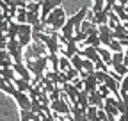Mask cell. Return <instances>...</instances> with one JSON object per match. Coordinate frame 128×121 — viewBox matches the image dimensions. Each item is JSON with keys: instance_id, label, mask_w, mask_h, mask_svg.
<instances>
[{"instance_id": "6da1fadb", "label": "cell", "mask_w": 128, "mask_h": 121, "mask_svg": "<svg viewBox=\"0 0 128 121\" xmlns=\"http://www.w3.org/2000/svg\"><path fill=\"white\" fill-rule=\"evenodd\" d=\"M66 20H68V18H66L64 9H62V7H57V9H54V11L43 20V23H44L46 27H50V32H57V30H60V28L64 27Z\"/></svg>"}, {"instance_id": "7a4b0ae2", "label": "cell", "mask_w": 128, "mask_h": 121, "mask_svg": "<svg viewBox=\"0 0 128 121\" xmlns=\"http://www.w3.org/2000/svg\"><path fill=\"white\" fill-rule=\"evenodd\" d=\"M50 109H52L54 114H57V118L59 116H66L68 121L71 119V105H68V102L64 98H59V100L52 102L50 103Z\"/></svg>"}, {"instance_id": "3957f363", "label": "cell", "mask_w": 128, "mask_h": 121, "mask_svg": "<svg viewBox=\"0 0 128 121\" xmlns=\"http://www.w3.org/2000/svg\"><path fill=\"white\" fill-rule=\"evenodd\" d=\"M87 11H89V9H87V6H84L82 9H78L71 18H68V20H66V23H68L70 27H73V28H75V32H78V30H80V25L86 22Z\"/></svg>"}, {"instance_id": "277c9868", "label": "cell", "mask_w": 128, "mask_h": 121, "mask_svg": "<svg viewBox=\"0 0 128 121\" xmlns=\"http://www.w3.org/2000/svg\"><path fill=\"white\" fill-rule=\"evenodd\" d=\"M11 55V59H14V62H23V48L20 46L18 39H9L7 41V48H6Z\"/></svg>"}, {"instance_id": "5b68a950", "label": "cell", "mask_w": 128, "mask_h": 121, "mask_svg": "<svg viewBox=\"0 0 128 121\" xmlns=\"http://www.w3.org/2000/svg\"><path fill=\"white\" fill-rule=\"evenodd\" d=\"M18 43H20V46L25 50L28 44H30V41H32V27L30 25H27V23H23V25H20V28H18Z\"/></svg>"}, {"instance_id": "8992f818", "label": "cell", "mask_w": 128, "mask_h": 121, "mask_svg": "<svg viewBox=\"0 0 128 121\" xmlns=\"http://www.w3.org/2000/svg\"><path fill=\"white\" fill-rule=\"evenodd\" d=\"M98 38H100V44L107 48L114 39V32H112V28L108 25H102V27H98Z\"/></svg>"}, {"instance_id": "52a82bcc", "label": "cell", "mask_w": 128, "mask_h": 121, "mask_svg": "<svg viewBox=\"0 0 128 121\" xmlns=\"http://www.w3.org/2000/svg\"><path fill=\"white\" fill-rule=\"evenodd\" d=\"M103 110L107 114V118H118L119 110H118V100L114 96H108L103 100Z\"/></svg>"}, {"instance_id": "ba28073f", "label": "cell", "mask_w": 128, "mask_h": 121, "mask_svg": "<svg viewBox=\"0 0 128 121\" xmlns=\"http://www.w3.org/2000/svg\"><path fill=\"white\" fill-rule=\"evenodd\" d=\"M60 4H62V0H43V2H41V22H43L54 9L60 7Z\"/></svg>"}, {"instance_id": "9c48e42d", "label": "cell", "mask_w": 128, "mask_h": 121, "mask_svg": "<svg viewBox=\"0 0 128 121\" xmlns=\"http://www.w3.org/2000/svg\"><path fill=\"white\" fill-rule=\"evenodd\" d=\"M103 86H107V89L110 91V93H114L116 100H121V96H119V82L114 78V75H112L110 71L107 73V77H105V82H103Z\"/></svg>"}, {"instance_id": "30bf717a", "label": "cell", "mask_w": 128, "mask_h": 121, "mask_svg": "<svg viewBox=\"0 0 128 121\" xmlns=\"http://www.w3.org/2000/svg\"><path fill=\"white\" fill-rule=\"evenodd\" d=\"M12 98L16 100V103L20 105V110H30V96L27 93H22V91L16 89Z\"/></svg>"}, {"instance_id": "8fae6325", "label": "cell", "mask_w": 128, "mask_h": 121, "mask_svg": "<svg viewBox=\"0 0 128 121\" xmlns=\"http://www.w3.org/2000/svg\"><path fill=\"white\" fill-rule=\"evenodd\" d=\"M12 70H14V73H16V77H20V78H23V80H27V82L32 80V75H30V71L27 70L25 62H12Z\"/></svg>"}, {"instance_id": "7c38bea8", "label": "cell", "mask_w": 128, "mask_h": 121, "mask_svg": "<svg viewBox=\"0 0 128 121\" xmlns=\"http://www.w3.org/2000/svg\"><path fill=\"white\" fill-rule=\"evenodd\" d=\"M84 80V91L87 94H91V93H94L96 89H98V80H96V77H94V73L92 75H87L86 78H82Z\"/></svg>"}, {"instance_id": "4fadbf2b", "label": "cell", "mask_w": 128, "mask_h": 121, "mask_svg": "<svg viewBox=\"0 0 128 121\" xmlns=\"http://www.w3.org/2000/svg\"><path fill=\"white\" fill-rule=\"evenodd\" d=\"M91 22H92V23H94L96 27L107 25V23H108V12H105V11L94 12V14H92V18H91Z\"/></svg>"}, {"instance_id": "5bb4252c", "label": "cell", "mask_w": 128, "mask_h": 121, "mask_svg": "<svg viewBox=\"0 0 128 121\" xmlns=\"http://www.w3.org/2000/svg\"><path fill=\"white\" fill-rule=\"evenodd\" d=\"M89 107H96V109H103V98L98 94V89L94 93L89 94Z\"/></svg>"}, {"instance_id": "9a60e30c", "label": "cell", "mask_w": 128, "mask_h": 121, "mask_svg": "<svg viewBox=\"0 0 128 121\" xmlns=\"http://www.w3.org/2000/svg\"><path fill=\"white\" fill-rule=\"evenodd\" d=\"M70 121H86V110L78 105H71V119Z\"/></svg>"}, {"instance_id": "2e32d148", "label": "cell", "mask_w": 128, "mask_h": 121, "mask_svg": "<svg viewBox=\"0 0 128 121\" xmlns=\"http://www.w3.org/2000/svg\"><path fill=\"white\" fill-rule=\"evenodd\" d=\"M12 86L18 89V91H22V93H27V91L32 89V84L27 82V80H23V78H20V77H16V78L12 80Z\"/></svg>"}, {"instance_id": "e0dca14e", "label": "cell", "mask_w": 128, "mask_h": 121, "mask_svg": "<svg viewBox=\"0 0 128 121\" xmlns=\"http://www.w3.org/2000/svg\"><path fill=\"white\" fill-rule=\"evenodd\" d=\"M112 32H114V39H118V41L128 38V28L124 27V23H119L118 27H114V28H112Z\"/></svg>"}, {"instance_id": "ac0fdd59", "label": "cell", "mask_w": 128, "mask_h": 121, "mask_svg": "<svg viewBox=\"0 0 128 121\" xmlns=\"http://www.w3.org/2000/svg\"><path fill=\"white\" fill-rule=\"evenodd\" d=\"M80 32H84L86 36H89V34H96V32H98V27H96L91 20H86L82 25H80Z\"/></svg>"}, {"instance_id": "d6986e66", "label": "cell", "mask_w": 128, "mask_h": 121, "mask_svg": "<svg viewBox=\"0 0 128 121\" xmlns=\"http://www.w3.org/2000/svg\"><path fill=\"white\" fill-rule=\"evenodd\" d=\"M96 50H98V55H100V59H102L103 62L108 66V64H110V60H112V52H110L108 48H105V46H98Z\"/></svg>"}, {"instance_id": "ffe728a7", "label": "cell", "mask_w": 128, "mask_h": 121, "mask_svg": "<svg viewBox=\"0 0 128 121\" xmlns=\"http://www.w3.org/2000/svg\"><path fill=\"white\" fill-rule=\"evenodd\" d=\"M70 62H71V68H75V70L78 71V75L84 71V59L80 57L78 54H76V55H73V57L70 59Z\"/></svg>"}, {"instance_id": "44dd1931", "label": "cell", "mask_w": 128, "mask_h": 121, "mask_svg": "<svg viewBox=\"0 0 128 121\" xmlns=\"http://www.w3.org/2000/svg\"><path fill=\"white\" fill-rule=\"evenodd\" d=\"M18 28H20V25L16 23V22H9L7 32H6L7 39H16V38H18Z\"/></svg>"}, {"instance_id": "7402d4cb", "label": "cell", "mask_w": 128, "mask_h": 121, "mask_svg": "<svg viewBox=\"0 0 128 121\" xmlns=\"http://www.w3.org/2000/svg\"><path fill=\"white\" fill-rule=\"evenodd\" d=\"M0 77H2L6 82H12L14 78H16V73H14V70L12 68H2V70H0Z\"/></svg>"}, {"instance_id": "603a6c76", "label": "cell", "mask_w": 128, "mask_h": 121, "mask_svg": "<svg viewBox=\"0 0 128 121\" xmlns=\"http://www.w3.org/2000/svg\"><path fill=\"white\" fill-rule=\"evenodd\" d=\"M84 44H86V46H102V44H100V38H98V32H96V34H89L86 38Z\"/></svg>"}, {"instance_id": "cb8c5ba5", "label": "cell", "mask_w": 128, "mask_h": 121, "mask_svg": "<svg viewBox=\"0 0 128 121\" xmlns=\"http://www.w3.org/2000/svg\"><path fill=\"white\" fill-rule=\"evenodd\" d=\"M14 20H16V23H18V25L27 23V9H25V7H20L18 11H16V16H14Z\"/></svg>"}, {"instance_id": "d4e9b609", "label": "cell", "mask_w": 128, "mask_h": 121, "mask_svg": "<svg viewBox=\"0 0 128 121\" xmlns=\"http://www.w3.org/2000/svg\"><path fill=\"white\" fill-rule=\"evenodd\" d=\"M112 70H114L112 73L118 75V77H121V78H124L126 75H128V68H126L124 64H114V66H112Z\"/></svg>"}, {"instance_id": "484cf974", "label": "cell", "mask_w": 128, "mask_h": 121, "mask_svg": "<svg viewBox=\"0 0 128 121\" xmlns=\"http://www.w3.org/2000/svg\"><path fill=\"white\" fill-rule=\"evenodd\" d=\"M38 23H41V16H39V14L38 12H27V25L34 27Z\"/></svg>"}, {"instance_id": "4316f807", "label": "cell", "mask_w": 128, "mask_h": 121, "mask_svg": "<svg viewBox=\"0 0 128 121\" xmlns=\"http://www.w3.org/2000/svg\"><path fill=\"white\" fill-rule=\"evenodd\" d=\"M112 54H121V52H124V48L121 46V43L118 41V39H112V43L108 44V46H107Z\"/></svg>"}, {"instance_id": "83f0119b", "label": "cell", "mask_w": 128, "mask_h": 121, "mask_svg": "<svg viewBox=\"0 0 128 121\" xmlns=\"http://www.w3.org/2000/svg\"><path fill=\"white\" fill-rule=\"evenodd\" d=\"M71 68V62H70V59H66V57H59V71H62V73H66L68 70Z\"/></svg>"}, {"instance_id": "f1b7e54d", "label": "cell", "mask_w": 128, "mask_h": 121, "mask_svg": "<svg viewBox=\"0 0 128 121\" xmlns=\"http://www.w3.org/2000/svg\"><path fill=\"white\" fill-rule=\"evenodd\" d=\"M123 59H124V52H121V54H112V60H110V68L114 66V64H123Z\"/></svg>"}, {"instance_id": "f546056e", "label": "cell", "mask_w": 128, "mask_h": 121, "mask_svg": "<svg viewBox=\"0 0 128 121\" xmlns=\"http://www.w3.org/2000/svg\"><path fill=\"white\" fill-rule=\"evenodd\" d=\"M119 23H121V20H119V18L116 16V14L110 11V12H108V23H107V25H108L110 28H114V27H118Z\"/></svg>"}, {"instance_id": "4dcf8cb0", "label": "cell", "mask_w": 128, "mask_h": 121, "mask_svg": "<svg viewBox=\"0 0 128 121\" xmlns=\"http://www.w3.org/2000/svg\"><path fill=\"white\" fill-rule=\"evenodd\" d=\"M20 118H22V121H32L36 118V114H32L30 110H20Z\"/></svg>"}, {"instance_id": "1f68e13d", "label": "cell", "mask_w": 128, "mask_h": 121, "mask_svg": "<svg viewBox=\"0 0 128 121\" xmlns=\"http://www.w3.org/2000/svg\"><path fill=\"white\" fill-rule=\"evenodd\" d=\"M118 110H119V114H128V102L118 100Z\"/></svg>"}, {"instance_id": "d6a6232c", "label": "cell", "mask_w": 128, "mask_h": 121, "mask_svg": "<svg viewBox=\"0 0 128 121\" xmlns=\"http://www.w3.org/2000/svg\"><path fill=\"white\" fill-rule=\"evenodd\" d=\"M98 94L105 100V98H108V96H110V91L107 89V86H103V84H102V86H98Z\"/></svg>"}, {"instance_id": "836d02e7", "label": "cell", "mask_w": 128, "mask_h": 121, "mask_svg": "<svg viewBox=\"0 0 128 121\" xmlns=\"http://www.w3.org/2000/svg\"><path fill=\"white\" fill-rule=\"evenodd\" d=\"M92 2H94V7H92L94 12L103 11V7H105V0H92Z\"/></svg>"}, {"instance_id": "e575fe53", "label": "cell", "mask_w": 128, "mask_h": 121, "mask_svg": "<svg viewBox=\"0 0 128 121\" xmlns=\"http://www.w3.org/2000/svg\"><path fill=\"white\" fill-rule=\"evenodd\" d=\"M7 36L6 34H0V50H6L7 48Z\"/></svg>"}, {"instance_id": "d590c367", "label": "cell", "mask_w": 128, "mask_h": 121, "mask_svg": "<svg viewBox=\"0 0 128 121\" xmlns=\"http://www.w3.org/2000/svg\"><path fill=\"white\" fill-rule=\"evenodd\" d=\"M116 121H128V114H119L116 118Z\"/></svg>"}, {"instance_id": "8d00e7d4", "label": "cell", "mask_w": 128, "mask_h": 121, "mask_svg": "<svg viewBox=\"0 0 128 121\" xmlns=\"http://www.w3.org/2000/svg\"><path fill=\"white\" fill-rule=\"evenodd\" d=\"M118 4H119V6H123V7H124V6H126V4H128V0H118Z\"/></svg>"}, {"instance_id": "74e56055", "label": "cell", "mask_w": 128, "mask_h": 121, "mask_svg": "<svg viewBox=\"0 0 128 121\" xmlns=\"http://www.w3.org/2000/svg\"><path fill=\"white\" fill-rule=\"evenodd\" d=\"M25 2H27V4H30V2H34V4H41L43 0H25Z\"/></svg>"}, {"instance_id": "f35d334b", "label": "cell", "mask_w": 128, "mask_h": 121, "mask_svg": "<svg viewBox=\"0 0 128 121\" xmlns=\"http://www.w3.org/2000/svg\"><path fill=\"white\" fill-rule=\"evenodd\" d=\"M123 64H124V66L128 68V57H126V55H124V59H123Z\"/></svg>"}, {"instance_id": "ab89813d", "label": "cell", "mask_w": 128, "mask_h": 121, "mask_svg": "<svg viewBox=\"0 0 128 121\" xmlns=\"http://www.w3.org/2000/svg\"><path fill=\"white\" fill-rule=\"evenodd\" d=\"M124 55H126V57H128V48H124Z\"/></svg>"}, {"instance_id": "60d3db41", "label": "cell", "mask_w": 128, "mask_h": 121, "mask_svg": "<svg viewBox=\"0 0 128 121\" xmlns=\"http://www.w3.org/2000/svg\"><path fill=\"white\" fill-rule=\"evenodd\" d=\"M124 9H126V12H128V4H126V6H124Z\"/></svg>"}, {"instance_id": "b9f144b4", "label": "cell", "mask_w": 128, "mask_h": 121, "mask_svg": "<svg viewBox=\"0 0 128 121\" xmlns=\"http://www.w3.org/2000/svg\"><path fill=\"white\" fill-rule=\"evenodd\" d=\"M62 121H68V119H62Z\"/></svg>"}, {"instance_id": "7bdbcfd3", "label": "cell", "mask_w": 128, "mask_h": 121, "mask_svg": "<svg viewBox=\"0 0 128 121\" xmlns=\"http://www.w3.org/2000/svg\"><path fill=\"white\" fill-rule=\"evenodd\" d=\"M0 4H2V0H0Z\"/></svg>"}]
</instances>
